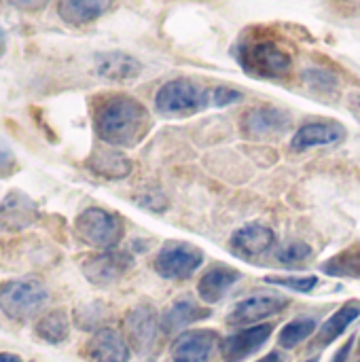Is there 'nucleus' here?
<instances>
[{
    "instance_id": "11",
    "label": "nucleus",
    "mask_w": 360,
    "mask_h": 362,
    "mask_svg": "<svg viewBox=\"0 0 360 362\" xmlns=\"http://www.w3.org/2000/svg\"><path fill=\"white\" fill-rule=\"evenodd\" d=\"M274 327L269 322L265 325H252L244 327L227 337L221 339V356L223 362H244L257 354L272 337Z\"/></svg>"
},
{
    "instance_id": "35",
    "label": "nucleus",
    "mask_w": 360,
    "mask_h": 362,
    "mask_svg": "<svg viewBox=\"0 0 360 362\" xmlns=\"http://www.w3.org/2000/svg\"><path fill=\"white\" fill-rule=\"evenodd\" d=\"M4 45H6V38H4V32H2V28H0V53L4 51Z\"/></svg>"
},
{
    "instance_id": "4",
    "label": "nucleus",
    "mask_w": 360,
    "mask_h": 362,
    "mask_svg": "<svg viewBox=\"0 0 360 362\" xmlns=\"http://www.w3.org/2000/svg\"><path fill=\"white\" fill-rule=\"evenodd\" d=\"M210 106V89H202L189 78H174L161 85L155 108L166 117H187Z\"/></svg>"
},
{
    "instance_id": "5",
    "label": "nucleus",
    "mask_w": 360,
    "mask_h": 362,
    "mask_svg": "<svg viewBox=\"0 0 360 362\" xmlns=\"http://www.w3.org/2000/svg\"><path fill=\"white\" fill-rule=\"evenodd\" d=\"M74 229L81 242L100 250H112L123 238V221L104 208L83 210L76 216Z\"/></svg>"
},
{
    "instance_id": "10",
    "label": "nucleus",
    "mask_w": 360,
    "mask_h": 362,
    "mask_svg": "<svg viewBox=\"0 0 360 362\" xmlns=\"http://www.w3.org/2000/svg\"><path fill=\"white\" fill-rule=\"evenodd\" d=\"M291 127V115L276 106L250 108L242 119V134L250 140H272L286 134Z\"/></svg>"
},
{
    "instance_id": "23",
    "label": "nucleus",
    "mask_w": 360,
    "mask_h": 362,
    "mask_svg": "<svg viewBox=\"0 0 360 362\" xmlns=\"http://www.w3.org/2000/svg\"><path fill=\"white\" fill-rule=\"evenodd\" d=\"M316 329H318V320L314 316H299L282 327V331L278 333V344L284 350H293L301 346L306 339H310L316 333Z\"/></svg>"
},
{
    "instance_id": "27",
    "label": "nucleus",
    "mask_w": 360,
    "mask_h": 362,
    "mask_svg": "<svg viewBox=\"0 0 360 362\" xmlns=\"http://www.w3.org/2000/svg\"><path fill=\"white\" fill-rule=\"evenodd\" d=\"M312 257V248L306 242H289L286 246H282L278 250V261L282 265H299L303 261H308Z\"/></svg>"
},
{
    "instance_id": "25",
    "label": "nucleus",
    "mask_w": 360,
    "mask_h": 362,
    "mask_svg": "<svg viewBox=\"0 0 360 362\" xmlns=\"http://www.w3.org/2000/svg\"><path fill=\"white\" fill-rule=\"evenodd\" d=\"M323 272L335 278H356L360 280V252H339L327 263H323Z\"/></svg>"
},
{
    "instance_id": "7",
    "label": "nucleus",
    "mask_w": 360,
    "mask_h": 362,
    "mask_svg": "<svg viewBox=\"0 0 360 362\" xmlns=\"http://www.w3.org/2000/svg\"><path fill=\"white\" fill-rule=\"evenodd\" d=\"M289 299L284 295L278 293H261V295H252L246 297L242 301H238L229 314H227V325L231 327H252V325H261L263 320L278 316L280 312H284L289 308Z\"/></svg>"
},
{
    "instance_id": "12",
    "label": "nucleus",
    "mask_w": 360,
    "mask_h": 362,
    "mask_svg": "<svg viewBox=\"0 0 360 362\" xmlns=\"http://www.w3.org/2000/svg\"><path fill=\"white\" fill-rule=\"evenodd\" d=\"M134 265V259L127 252L104 250L95 257H89L83 263V276L95 286H110L121 280Z\"/></svg>"
},
{
    "instance_id": "28",
    "label": "nucleus",
    "mask_w": 360,
    "mask_h": 362,
    "mask_svg": "<svg viewBox=\"0 0 360 362\" xmlns=\"http://www.w3.org/2000/svg\"><path fill=\"white\" fill-rule=\"evenodd\" d=\"M240 100H242V93L238 89H231V87H214V89H210V106L223 108V106H231V104H236Z\"/></svg>"
},
{
    "instance_id": "9",
    "label": "nucleus",
    "mask_w": 360,
    "mask_h": 362,
    "mask_svg": "<svg viewBox=\"0 0 360 362\" xmlns=\"http://www.w3.org/2000/svg\"><path fill=\"white\" fill-rule=\"evenodd\" d=\"M221 352V337L212 329L185 331L172 344V362H212Z\"/></svg>"
},
{
    "instance_id": "22",
    "label": "nucleus",
    "mask_w": 360,
    "mask_h": 362,
    "mask_svg": "<svg viewBox=\"0 0 360 362\" xmlns=\"http://www.w3.org/2000/svg\"><path fill=\"white\" fill-rule=\"evenodd\" d=\"M89 170L104 176V178H125L132 172V163L117 151H98L89 161Z\"/></svg>"
},
{
    "instance_id": "2",
    "label": "nucleus",
    "mask_w": 360,
    "mask_h": 362,
    "mask_svg": "<svg viewBox=\"0 0 360 362\" xmlns=\"http://www.w3.org/2000/svg\"><path fill=\"white\" fill-rule=\"evenodd\" d=\"M49 303V291L40 280L17 278L0 284V312L17 322L36 318Z\"/></svg>"
},
{
    "instance_id": "13",
    "label": "nucleus",
    "mask_w": 360,
    "mask_h": 362,
    "mask_svg": "<svg viewBox=\"0 0 360 362\" xmlns=\"http://www.w3.org/2000/svg\"><path fill=\"white\" fill-rule=\"evenodd\" d=\"M85 350L93 362H127L132 356V346L127 337L108 327L95 331Z\"/></svg>"
},
{
    "instance_id": "29",
    "label": "nucleus",
    "mask_w": 360,
    "mask_h": 362,
    "mask_svg": "<svg viewBox=\"0 0 360 362\" xmlns=\"http://www.w3.org/2000/svg\"><path fill=\"white\" fill-rule=\"evenodd\" d=\"M13 168H15V155H13V151L0 140V178H4V176H8L11 172H13Z\"/></svg>"
},
{
    "instance_id": "3",
    "label": "nucleus",
    "mask_w": 360,
    "mask_h": 362,
    "mask_svg": "<svg viewBox=\"0 0 360 362\" xmlns=\"http://www.w3.org/2000/svg\"><path fill=\"white\" fill-rule=\"evenodd\" d=\"M238 62L252 76L280 78L291 72L293 57L272 38H257L240 45Z\"/></svg>"
},
{
    "instance_id": "17",
    "label": "nucleus",
    "mask_w": 360,
    "mask_h": 362,
    "mask_svg": "<svg viewBox=\"0 0 360 362\" xmlns=\"http://www.w3.org/2000/svg\"><path fill=\"white\" fill-rule=\"evenodd\" d=\"M274 244H276L274 229H269L267 225H261V223L244 225L231 238V248L246 259H252V257H259V255L272 250Z\"/></svg>"
},
{
    "instance_id": "21",
    "label": "nucleus",
    "mask_w": 360,
    "mask_h": 362,
    "mask_svg": "<svg viewBox=\"0 0 360 362\" xmlns=\"http://www.w3.org/2000/svg\"><path fill=\"white\" fill-rule=\"evenodd\" d=\"M360 318V301H348L335 314H331L318 329V346H329L339 339L352 322Z\"/></svg>"
},
{
    "instance_id": "15",
    "label": "nucleus",
    "mask_w": 360,
    "mask_h": 362,
    "mask_svg": "<svg viewBox=\"0 0 360 362\" xmlns=\"http://www.w3.org/2000/svg\"><path fill=\"white\" fill-rule=\"evenodd\" d=\"M240 272L229 265H214L210 267L197 284V295L206 305H214L227 297V293L240 282Z\"/></svg>"
},
{
    "instance_id": "30",
    "label": "nucleus",
    "mask_w": 360,
    "mask_h": 362,
    "mask_svg": "<svg viewBox=\"0 0 360 362\" xmlns=\"http://www.w3.org/2000/svg\"><path fill=\"white\" fill-rule=\"evenodd\" d=\"M138 202H140V206H144V208H151V210H157V212L168 208V202H166V197H161V195H155V193L142 195V197H138Z\"/></svg>"
},
{
    "instance_id": "20",
    "label": "nucleus",
    "mask_w": 360,
    "mask_h": 362,
    "mask_svg": "<svg viewBox=\"0 0 360 362\" xmlns=\"http://www.w3.org/2000/svg\"><path fill=\"white\" fill-rule=\"evenodd\" d=\"M112 0H59L57 13L70 25H85L102 17Z\"/></svg>"
},
{
    "instance_id": "36",
    "label": "nucleus",
    "mask_w": 360,
    "mask_h": 362,
    "mask_svg": "<svg viewBox=\"0 0 360 362\" xmlns=\"http://www.w3.org/2000/svg\"><path fill=\"white\" fill-rule=\"evenodd\" d=\"M308 362H318V358H310V361Z\"/></svg>"
},
{
    "instance_id": "19",
    "label": "nucleus",
    "mask_w": 360,
    "mask_h": 362,
    "mask_svg": "<svg viewBox=\"0 0 360 362\" xmlns=\"http://www.w3.org/2000/svg\"><path fill=\"white\" fill-rule=\"evenodd\" d=\"M95 70L108 81H132L142 72V64L127 53L110 51L95 57Z\"/></svg>"
},
{
    "instance_id": "8",
    "label": "nucleus",
    "mask_w": 360,
    "mask_h": 362,
    "mask_svg": "<svg viewBox=\"0 0 360 362\" xmlns=\"http://www.w3.org/2000/svg\"><path fill=\"white\" fill-rule=\"evenodd\" d=\"M161 331V318H157V312L151 305H136L125 316V337L129 346L146 356L155 350L157 339Z\"/></svg>"
},
{
    "instance_id": "18",
    "label": "nucleus",
    "mask_w": 360,
    "mask_h": 362,
    "mask_svg": "<svg viewBox=\"0 0 360 362\" xmlns=\"http://www.w3.org/2000/svg\"><path fill=\"white\" fill-rule=\"evenodd\" d=\"M36 204L21 191H13L0 206V225L8 231L25 229L36 221Z\"/></svg>"
},
{
    "instance_id": "24",
    "label": "nucleus",
    "mask_w": 360,
    "mask_h": 362,
    "mask_svg": "<svg viewBox=\"0 0 360 362\" xmlns=\"http://www.w3.org/2000/svg\"><path fill=\"white\" fill-rule=\"evenodd\" d=\"M36 335L47 341V344H62L68 339L70 335V320L66 316V312L55 310L45 314L38 322H36Z\"/></svg>"
},
{
    "instance_id": "33",
    "label": "nucleus",
    "mask_w": 360,
    "mask_h": 362,
    "mask_svg": "<svg viewBox=\"0 0 360 362\" xmlns=\"http://www.w3.org/2000/svg\"><path fill=\"white\" fill-rule=\"evenodd\" d=\"M0 362H25L21 356L13 354V352H0Z\"/></svg>"
},
{
    "instance_id": "31",
    "label": "nucleus",
    "mask_w": 360,
    "mask_h": 362,
    "mask_svg": "<svg viewBox=\"0 0 360 362\" xmlns=\"http://www.w3.org/2000/svg\"><path fill=\"white\" fill-rule=\"evenodd\" d=\"M15 8H19V11H40V8H45L47 4H49V0H8Z\"/></svg>"
},
{
    "instance_id": "14",
    "label": "nucleus",
    "mask_w": 360,
    "mask_h": 362,
    "mask_svg": "<svg viewBox=\"0 0 360 362\" xmlns=\"http://www.w3.org/2000/svg\"><path fill=\"white\" fill-rule=\"evenodd\" d=\"M346 138V127L337 121H314L297 129L291 140L293 151H308L314 146H329Z\"/></svg>"
},
{
    "instance_id": "34",
    "label": "nucleus",
    "mask_w": 360,
    "mask_h": 362,
    "mask_svg": "<svg viewBox=\"0 0 360 362\" xmlns=\"http://www.w3.org/2000/svg\"><path fill=\"white\" fill-rule=\"evenodd\" d=\"M257 362H284V356L280 352H269L267 356H263L261 361Z\"/></svg>"
},
{
    "instance_id": "1",
    "label": "nucleus",
    "mask_w": 360,
    "mask_h": 362,
    "mask_svg": "<svg viewBox=\"0 0 360 362\" xmlns=\"http://www.w3.org/2000/svg\"><path fill=\"white\" fill-rule=\"evenodd\" d=\"M93 127L110 146H134L149 129V112L129 95H110L95 108Z\"/></svg>"
},
{
    "instance_id": "32",
    "label": "nucleus",
    "mask_w": 360,
    "mask_h": 362,
    "mask_svg": "<svg viewBox=\"0 0 360 362\" xmlns=\"http://www.w3.org/2000/svg\"><path fill=\"white\" fill-rule=\"evenodd\" d=\"M352 344H354V337H352V339H348V341H346V346H344L342 350H337L335 358H333L331 362H346V361H348V356H350V350H352Z\"/></svg>"
},
{
    "instance_id": "26",
    "label": "nucleus",
    "mask_w": 360,
    "mask_h": 362,
    "mask_svg": "<svg viewBox=\"0 0 360 362\" xmlns=\"http://www.w3.org/2000/svg\"><path fill=\"white\" fill-rule=\"evenodd\" d=\"M265 282L274 284V286L295 291V293H312L318 286L316 276H267Z\"/></svg>"
},
{
    "instance_id": "16",
    "label": "nucleus",
    "mask_w": 360,
    "mask_h": 362,
    "mask_svg": "<svg viewBox=\"0 0 360 362\" xmlns=\"http://www.w3.org/2000/svg\"><path fill=\"white\" fill-rule=\"evenodd\" d=\"M210 316V310L199 305L195 299L191 297H180L176 299L161 316V331L166 335H174V333H180L185 329H189L191 325L204 320Z\"/></svg>"
},
{
    "instance_id": "6",
    "label": "nucleus",
    "mask_w": 360,
    "mask_h": 362,
    "mask_svg": "<svg viewBox=\"0 0 360 362\" xmlns=\"http://www.w3.org/2000/svg\"><path fill=\"white\" fill-rule=\"evenodd\" d=\"M204 263V252L189 242H166L155 257V272L166 280H187Z\"/></svg>"
}]
</instances>
